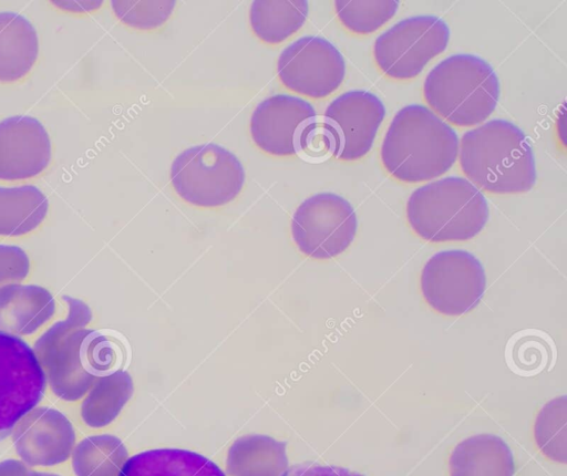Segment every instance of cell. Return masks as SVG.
Here are the masks:
<instances>
[{"label": "cell", "mask_w": 567, "mask_h": 476, "mask_svg": "<svg viewBox=\"0 0 567 476\" xmlns=\"http://www.w3.org/2000/svg\"><path fill=\"white\" fill-rule=\"evenodd\" d=\"M454 128L421 104L399 110L383 136L380 159L385 172L406 184L429 182L447 173L458 156Z\"/></svg>", "instance_id": "1"}, {"label": "cell", "mask_w": 567, "mask_h": 476, "mask_svg": "<svg viewBox=\"0 0 567 476\" xmlns=\"http://www.w3.org/2000/svg\"><path fill=\"white\" fill-rule=\"evenodd\" d=\"M457 158L466 179L488 194H523L536 183V162L528 137L506 120H491L465 132Z\"/></svg>", "instance_id": "2"}, {"label": "cell", "mask_w": 567, "mask_h": 476, "mask_svg": "<svg viewBox=\"0 0 567 476\" xmlns=\"http://www.w3.org/2000/svg\"><path fill=\"white\" fill-rule=\"evenodd\" d=\"M423 99L449 125L472 127L485 122L499 100V81L493 66L471 53L446 56L427 73Z\"/></svg>", "instance_id": "3"}, {"label": "cell", "mask_w": 567, "mask_h": 476, "mask_svg": "<svg viewBox=\"0 0 567 476\" xmlns=\"http://www.w3.org/2000/svg\"><path fill=\"white\" fill-rule=\"evenodd\" d=\"M405 216L411 230L425 241H467L483 230L489 208L483 193L466 178L447 176L413 190Z\"/></svg>", "instance_id": "4"}, {"label": "cell", "mask_w": 567, "mask_h": 476, "mask_svg": "<svg viewBox=\"0 0 567 476\" xmlns=\"http://www.w3.org/2000/svg\"><path fill=\"white\" fill-rule=\"evenodd\" d=\"M171 184L185 203L199 208L223 207L241 193L246 175L240 161L215 143L190 146L172 163Z\"/></svg>", "instance_id": "5"}, {"label": "cell", "mask_w": 567, "mask_h": 476, "mask_svg": "<svg viewBox=\"0 0 567 476\" xmlns=\"http://www.w3.org/2000/svg\"><path fill=\"white\" fill-rule=\"evenodd\" d=\"M450 34L447 23L437 15L420 14L402 19L375 39L374 63L391 80H412L445 51Z\"/></svg>", "instance_id": "6"}, {"label": "cell", "mask_w": 567, "mask_h": 476, "mask_svg": "<svg viewBox=\"0 0 567 476\" xmlns=\"http://www.w3.org/2000/svg\"><path fill=\"white\" fill-rule=\"evenodd\" d=\"M91 330L65 318L52 324L34 343L33 351L47 383L64 401L82 399L97 380L90 356Z\"/></svg>", "instance_id": "7"}, {"label": "cell", "mask_w": 567, "mask_h": 476, "mask_svg": "<svg viewBox=\"0 0 567 476\" xmlns=\"http://www.w3.org/2000/svg\"><path fill=\"white\" fill-rule=\"evenodd\" d=\"M358 231L353 206L330 192L315 194L295 210L291 238L298 250L316 260L332 259L344 252Z\"/></svg>", "instance_id": "8"}, {"label": "cell", "mask_w": 567, "mask_h": 476, "mask_svg": "<svg viewBox=\"0 0 567 476\" xmlns=\"http://www.w3.org/2000/svg\"><path fill=\"white\" fill-rule=\"evenodd\" d=\"M421 293L434 311L463 315L481 301L486 289L485 270L476 256L451 249L434 253L423 266Z\"/></svg>", "instance_id": "9"}, {"label": "cell", "mask_w": 567, "mask_h": 476, "mask_svg": "<svg viewBox=\"0 0 567 476\" xmlns=\"http://www.w3.org/2000/svg\"><path fill=\"white\" fill-rule=\"evenodd\" d=\"M45 387L33 349L19 337L0 331V441L37 407Z\"/></svg>", "instance_id": "10"}, {"label": "cell", "mask_w": 567, "mask_h": 476, "mask_svg": "<svg viewBox=\"0 0 567 476\" xmlns=\"http://www.w3.org/2000/svg\"><path fill=\"white\" fill-rule=\"evenodd\" d=\"M277 72L287 90L320 100L340 87L346 76V62L340 51L327 39L305 35L281 51Z\"/></svg>", "instance_id": "11"}, {"label": "cell", "mask_w": 567, "mask_h": 476, "mask_svg": "<svg viewBox=\"0 0 567 476\" xmlns=\"http://www.w3.org/2000/svg\"><path fill=\"white\" fill-rule=\"evenodd\" d=\"M321 117L337 137L338 152L334 158L357 162L373 147L385 117V107L375 94L352 90L332 100Z\"/></svg>", "instance_id": "12"}, {"label": "cell", "mask_w": 567, "mask_h": 476, "mask_svg": "<svg viewBox=\"0 0 567 476\" xmlns=\"http://www.w3.org/2000/svg\"><path fill=\"white\" fill-rule=\"evenodd\" d=\"M318 117L310 102L289 94L261 101L250 117V136L264 153L288 157L298 153L302 131Z\"/></svg>", "instance_id": "13"}, {"label": "cell", "mask_w": 567, "mask_h": 476, "mask_svg": "<svg viewBox=\"0 0 567 476\" xmlns=\"http://www.w3.org/2000/svg\"><path fill=\"white\" fill-rule=\"evenodd\" d=\"M75 439L71 421L49 406L34 407L12 431L16 453L30 467L64 463L75 447Z\"/></svg>", "instance_id": "14"}, {"label": "cell", "mask_w": 567, "mask_h": 476, "mask_svg": "<svg viewBox=\"0 0 567 476\" xmlns=\"http://www.w3.org/2000/svg\"><path fill=\"white\" fill-rule=\"evenodd\" d=\"M52 145L43 124L30 115L0 121V180H23L43 173Z\"/></svg>", "instance_id": "15"}, {"label": "cell", "mask_w": 567, "mask_h": 476, "mask_svg": "<svg viewBox=\"0 0 567 476\" xmlns=\"http://www.w3.org/2000/svg\"><path fill=\"white\" fill-rule=\"evenodd\" d=\"M52 294L37 284H9L0 289V331L19 337L37 332L55 313Z\"/></svg>", "instance_id": "16"}, {"label": "cell", "mask_w": 567, "mask_h": 476, "mask_svg": "<svg viewBox=\"0 0 567 476\" xmlns=\"http://www.w3.org/2000/svg\"><path fill=\"white\" fill-rule=\"evenodd\" d=\"M450 476H513L514 456L503 438L477 434L458 443L449 459Z\"/></svg>", "instance_id": "17"}, {"label": "cell", "mask_w": 567, "mask_h": 476, "mask_svg": "<svg viewBox=\"0 0 567 476\" xmlns=\"http://www.w3.org/2000/svg\"><path fill=\"white\" fill-rule=\"evenodd\" d=\"M39 56V39L33 24L13 11L0 12V82L24 79Z\"/></svg>", "instance_id": "18"}, {"label": "cell", "mask_w": 567, "mask_h": 476, "mask_svg": "<svg viewBox=\"0 0 567 476\" xmlns=\"http://www.w3.org/2000/svg\"><path fill=\"white\" fill-rule=\"evenodd\" d=\"M117 476H226L208 457L184 448H155L133 455Z\"/></svg>", "instance_id": "19"}, {"label": "cell", "mask_w": 567, "mask_h": 476, "mask_svg": "<svg viewBox=\"0 0 567 476\" xmlns=\"http://www.w3.org/2000/svg\"><path fill=\"white\" fill-rule=\"evenodd\" d=\"M226 467L230 476H281L288 468L287 444L268 435L240 436L228 449Z\"/></svg>", "instance_id": "20"}, {"label": "cell", "mask_w": 567, "mask_h": 476, "mask_svg": "<svg viewBox=\"0 0 567 476\" xmlns=\"http://www.w3.org/2000/svg\"><path fill=\"white\" fill-rule=\"evenodd\" d=\"M48 211V197L37 186H0V236L32 232L47 218Z\"/></svg>", "instance_id": "21"}, {"label": "cell", "mask_w": 567, "mask_h": 476, "mask_svg": "<svg viewBox=\"0 0 567 476\" xmlns=\"http://www.w3.org/2000/svg\"><path fill=\"white\" fill-rule=\"evenodd\" d=\"M308 10L305 0H257L249 9L250 28L261 42L276 45L302 28Z\"/></svg>", "instance_id": "22"}, {"label": "cell", "mask_w": 567, "mask_h": 476, "mask_svg": "<svg viewBox=\"0 0 567 476\" xmlns=\"http://www.w3.org/2000/svg\"><path fill=\"white\" fill-rule=\"evenodd\" d=\"M133 392L132 376L124 370L99 377L81 404L83 422L93 428L110 425L120 415Z\"/></svg>", "instance_id": "23"}, {"label": "cell", "mask_w": 567, "mask_h": 476, "mask_svg": "<svg viewBox=\"0 0 567 476\" xmlns=\"http://www.w3.org/2000/svg\"><path fill=\"white\" fill-rule=\"evenodd\" d=\"M127 458V449L118 437L91 435L74 447L72 468L75 476H117Z\"/></svg>", "instance_id": "24"}, {"label": "cell", "mask_w": 567, "mask_h": 476, "mask_svg": "<svg viewBox=\"0 0 567 476\" xmlns=\"http://www.w3.org/2000/svg\"><path fill=\"white\" fill-rule=\"evenodd\" d=\"M534 437L540 452L550 461L567 462V397L557 396L538 412Z\"/></svg>", "instance_id": "25"}, {"label": "cell", "mask_w": 567, "mask_h": 476, "mask_svg": "<svg viewBox=\"0 0 567 476\" xmlns=\"http://www.w3.org/2000/svg\"><path fill=\"white\" fill-rule=\"evenodd\" d=\"M334 12L341 25L350 33L368 35L390 21L398 12L400 2L388 1H334Z\"/></svg>", "instance_id": "26"}, {"label": "cell", "mask_w": 567, "mask_h": 476, "mask_svg": "<svg viewBox=\"0 0 567 476\" xmlns=\"http://www.w3.org/2000/svg\"><path fill=\"white\" fill-rule=\"evenodd\" d=\"M550 338L537 330H525L511 338L506 349L507 363L520 375L543 371L550 359Z\"/></svg>", "instance_id": "27"}, {"label": "cell", "mask_w": 567, "mask_h": 476, "mask_svg": "<svg viewBox=\"0 0 567 476\" xmlns=\"http://www.w3.org/2000/svg\"><path fill=\"white\" fill-rule=\"evenodd\" d=\"M176 1H111L115 17L135 30L153 31L163 27L175 10Z\"/></svg>", "instance_id": "28"}, {"label": "cell", "mask_w": 567, "mask_h": 476, "mask_svg": "<svg viewBox=\"0 0 567 476\" xmlns=\"http://www.w3.org/2000/svg\"><path fill=\"white\" fill-rule=\"evenodd\" d=\"M338 152L337 137L331 127L318 116L302 131L297 155L311 163H321L336 157Z\"/></svg>", "instance_id": "29"}, {"label": "cell", "mask_w": 567, "mask_h": 476, "mask_svg": "<svg viewBox=\"0 0 567 476\" xmlns=\"http://www.w3.org/2000/svg\"><path fill=\"white\" fill-rule=\"evenodd\" d=\"M30 272V259L19 246L0 244V289L19 283Z\"/></svg>", "instance_id": "30"}, {"label": "cell", "mask_w": 567, "mask_h": 476, "mask_svg": "<svg viewBox=\"0 0 567 476\" xmlns=\"http://www.w3.org/2000/svg\"><path fill=\"white\" fill-rule=\"evenodd\" d=\"M281 476H362L350 469L321 465L316 463H300L288 467Z\"/></svg>", "instance_id": "31"}, {"label": "cell", "mask_w": 567, "mask_h": 476, "mask_svg": "<svg viewBox=\"0 0 567 476\" xmlns=\"http://www.w3.org/2000/svg\"><path fill=\"white\" fill-rule=\"evenodd\" d=\"M63 300L69 307L66 318L83 327L90 323L92 319V312L89 306L79 299H74L68 296L63 297Z\"/></svg>", "instance_id": "32"}, {"label": "cell", "mask_w": 567, "mask_h": 476, "mask_svg": "<svg viewBox=\"0 0 567 476\" xmlns=\"http://www.w3.org/2000/svg\"><path fill=\"white\" fill-rule=\"evenodd\" d=\"M0 476H40L22 461L8 458L0 462Z\"/></svg>", "instance_id": "33"}, {"label": "cell", "mask_w": 567, "mask_h": 476, "mask_svg": "<svg viewBox=\"0 0 567 476\" xmlns=\"http://www.w3.org/2000/svg\"><path fill=\"white\" fill-rule=\"evenodd\" d=\"M40 476H62L55 473L40 472Z\"/></svg>", "instance_id": "34"}]
</instances>
